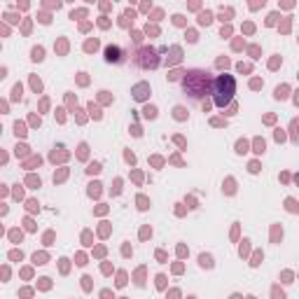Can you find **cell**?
<instances>
[{"label": "cell", "mask_w": 299, "mask_h": 299, "mask_svg": "<svg viewBox=\"0 0 299 299\" xmlns=\"http://www.w3.org/2000/svg\"><path fill=\"white\" fill-rule=\"evenodd\" d=\"M183 92L190 96V99L199 100L203 96L213 92V82H210V75H208L206 70H190V73H185L183 77Z\"/></svg>", "instance_id": "6da1fadb"}, {"label": "cell", "mask_w": 299, "mask_h": 299, "mask_svg": "<svg viewBox=\"0 0 299 299\" xmlns=\"http://www.w3.org/2000/svg\"><path fill=\"white\" fill-rule=\"evenodd\" d=\"M236 94V80L231 75H220L213 82V100L217 107H224Z\"/></svg>", "instance_id": "7a4b0ae2"}, {"label": "cell", "mask_w": 299, "mask_h": 299, "mask_svg": "<svg viewBox=\"0 0 299 299\" xmlns=\"http://www.w3.org/2000/svg\"><path fill=\"white\" fill-rule=\"evenodd\" d=\"M33 59H35V61H40V59H42V49H33Z\"/></svg>", "instance_id": "277c9868"}, {"label": "cell", "mask_w": 299, "mask_h": 299, "mask_svg": "<svg viewBox=\"0 0 299 299\" xmlns=\"http://www.w3.org/2000/svg\"><path fill=\"white\" fill-rule=\"evenodd\" d=\"M105 59H107V61H119V49H117V47H107V49H105Z\"/></svg>", "instance_id": "3957f363"}]
</instances>
